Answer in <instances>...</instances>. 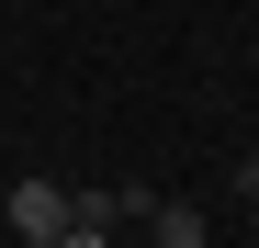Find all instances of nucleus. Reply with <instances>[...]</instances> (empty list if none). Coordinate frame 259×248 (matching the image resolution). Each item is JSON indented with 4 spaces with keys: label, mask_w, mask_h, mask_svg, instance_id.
<instances>
[{
    "label": "nucleus",
    "mask_w": 259,
    "mask_h": 248,
    "mask_svg": "<svg viewBox=\"0 0 259 248\" xmlns=\"http://www.w3.org/2000/svg\"><path fill=\"white\" fill-rule=\"evenodd\" d=\"M0 215H12L23 248H57V237H68V181H12V203H0Z\"/></svg>",
    "instance_id": "f257e3e1"
},
{
    "label": "nucleus",
    "mask_w": 259,
    "mask_h": 248,
    "mask_svg": "<svg viewBox=\"0 0 259 248\" xmlns=\"http://www.w3.org/2000/svg\"><path fill=\"white\" fill-rule=\"evenodd\" d=\"M136 226H147V248H203V215H192V203H169V192L147 203Z\"/></svg>",
    "instance_id": "f03ea898"
},
{
    "label": "nucleus",
    "mask_w": 259,
    "mask_h": 248,
    "mask_svg": "<svg viewBox=\"0 0 259 248\" xmlns=\"http://www.w3.org/2000/svg\"><path fill=\"white\" fill-rule=\"evenodd\" d=\"M57 248H113V226H79V215H68V237H57Z\"/></svg>",
    "instance_id": "7ed1b4c3"
},
{
    "label": "nucleus",
    "mask_w": 259,
    "mask_h": 248,
    "mask_svg": "<svg viewBox=\"0 0 259 248\" xmlns=\"http://www.w3.org/2000/svg\"><path fill=\"white\" fill-rule=\"evenodd\" d=\"M237 192H259V147H248V170H237Z\"/></svg>",
    "instance_id": "20e7f679"
},
{
    "label": "nucleus",
    "mask_w": 259,
    "mask_h": 248,
    "mask_svg": "<svg viewBox=\"0 0 259 248\" xmlns=\"http://www.w3.org/2000/svg\"><path fill=\"white\" fill-rule=\"evenodd\" d=\"M237 248H259V237H237Z\"/></svg>",
    "instance_id": "39448f33"
}]
</instances>
